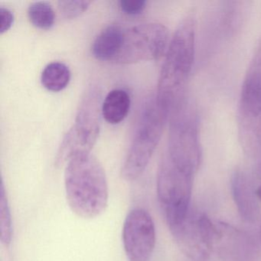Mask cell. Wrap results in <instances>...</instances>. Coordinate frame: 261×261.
I'll return each instance as SVG.
<instances>
[{
	"mask_svg": "<svg viewBox=\"0 0 261 261\" xmlns=\"http://www.w3.org/2000/svg\"><path fill=\"white\" fill-rule=\"evenodd\" d=\"M195 17L189 15L178 25L166 53L155 97L168 120L186 103V86L195 59Z\"/></svg>",
	"mask_w": 261,
	"mask_h": 261,
	"instance_id": "obj_1",
	"label": "cell"
},
{
	"mask_svg": "<svg viewBox=\"0 0 261 261\" xmlns=\"http://www.w3.org/2000/svg\"><path fill=\"white\" fill-rule=\"evenodd\" d=\"M67 201L73 213L84 219L100 216L108 207L109 189L106 173L94 155L73 157L65 170Z\"/></svg>",
	"mask_w": 261,
	"mask_h": 261,
	"instance_id": "obj_2",
	"label": "cell"
},
{
	"mask_svg": "<svg viewBox=\"0 0 261 261\" xmlns=\"http://www.w3.org/2000/svg\"><path fill=\"white\" fill-rule=\"evenodd\" d=\"M167 120L156 97H149L142 109L129 150L122 165L120 174L123 179L135 181L146 170L160 143Z\"/></svg>",
	"mask_w": 261,
	"mask_h": 261,
	"instance_id": "obj_3",
	"label": "cell"
},
{
	"mask_svg": "<svg viewBox=\"0 0 261 261\" xmlns=\"http://www.w3.org/2000/svg\"><path fill=\"white\" fill-rule=\"evenodd\" d=\"M102 103L100 88L89 87L81 100L74 124L58 149L55 162L57 167L66 165L79 154L91 152L100 134Z\"/></svg>",
	"mask_w": 261,
	"mask_h": 261,
	"instance_id": "obj_4",
	"label": "cell"
},
{
	"mask_svg": "<svg viewBox=\"0 0 261 261\" xmlns=\"http://www.w3.org/2000/svg\"><path fill=\"white\" fill-rule=\"evenodd\" d=\"M194 176L165 152L159 166L157 195L169 228L182 221L190 210Z\"/></svg>",
	"mask_w": 261,
	"mask_h": 261,
	"instance_id": "obj_5",
	"label": "cell"
},
{
	"mask_svg": "<svg viewBox=\"0 0 261 261\" xmlns=\"http://www.w3.org/2000/svg\"><path fill=\"white\" fill-rule=\"evenodd\" d=\"M169 120L170 128L166 154L177 166L195 175L202 157L198 117L186 103Z\"/></svg>",
	"mask_w": 261,
	"mask_h": 261,
	"instance_id": "obj_6",
	"label": "cell"
},
{
	"mask_svg": "<svg viewBox=\"0 0 261 261\" xmlns=\"http://www.w3.org/2000/svg\"><path fill=\"white\" fill-rule=\"evenodd\" d=\"M169 33L163 24L142 23L123 27L118 53L114 62L132 64L157 60L167 51Z\"/></svg>",
	"mask_w": 261,
	"mask_h": 261,
	"instance_id": "obj_7",
	"label": "cell"
},
{
	"mask_svg": "<svg viewBox=\"0 0 261 261\" xmlns=\"http://www.w3.org/2000/svg\"><path fill=\"white\" fill-rule=\"evenodd\" d=\"M180 250L193 261H206L221 232L205 214L189 210L186 218L169 228Z\"/></svg>",
	"mask_w": 261,
	"mask_h": 261,
	"instance_id": "obj_8",
	"label": "cell"
},
{
	"mask_svg": "<svg viewBox=\"0 0 261 261\" xmlns=\"http://www.w3.org/2000/svg\"><path fill=\"white\" fill-rule=\"evenodd\" d=\"M238 130L244 151L252 155L261 154V77L250 71L240 96Z\"/></svg>",
	"mask_w": 261,
	"mask_h": 261,
	"instance_id": "obj_9",
	"label": "cell"
},
{
	"mask_svg": "<svg viewBox=\"0 0 261 261\" xmlns=\"http://www.w3.org/2000/svg\"><path fill=\"white\" fill-rule=\"evenodd\" d=\"M123 247L129 261H149L156 242L155 224L147 211H130L123 224Z\"/></svg>",
	"mask_w": 261,
	"mask_h": 261,
	"instance_id": "obj_10",
	"label": "cell"
},
{
	"mask_svg": "<svg viewBox=\"0 0 261 261\" xmlns=\"http://www.w3.org/2000/svg\"><path fill=\"white\" fill-rule=\"evenodd\" d=\"M232 195L241 218L255 223L259 217L257 195L247 177L242 172L233 174L231 180Z\"/></svg>",
	"mask_w": 261,
	"mask_h": 261,
	"instance_id": "obj_11",
	"label": "cell"
},
{
	"mask_svg": "<svg viewBox=\"0 0 261 261\" xmlns=\"http://www.w3.org/2000/svg\"><path fill=\"white\" fill-rule=\"evenodd\" d=\"M123 25L112 24L103 29L91 47L93 56L100 61L114 62L118 53Z\"/></svg>",
	"mask_w": 261,
	"mask_h": 261,
	"instance_id": "obj_12",
	"label": "cell"
},
{
	"mask_svg": "<svg viewBox=\"0 0 261 261\" xmlns=\"http://www.w3.org/2000/svg\"><path fill=\"white\" fill-rule=\"evenodd\" d=\"M129 94L123 89H114L107 94L102 103V116L111 124L123 121L130 109Z\"/></svg>",
	"mask_w": 261,
	"mask_h": 261,
	"instance_id": "obj_13",
	"label": "cell"
},
{
	"mask_svg": "<svg viewBox=\"0 0 261 261\" xmlns=\"http://www.w3.org/2000/svg\"><path fill=\"white\" fill-rule=\"evenodd\" d=\"M71 73L68 65L62 62H53L47 65L42 71L41 82L48 91H62L71 81Z\"/></svg>",
	"mask_w": 261,
	"mask_h": 261,
	"instance_id": "obj_14",
	"label": "cell"
},
{
	"mask_svg": "<svg viewBox=\"0 0 261 261\" xmlns=\"http://www.w3.org/2000/svg\"><path fill=\"white\" fill-rule=\"evenodd\" d=\"M28 16L32 24L41 30H49L56 21V13L53 7L44 1L32 4L28 9Z\"/></svg>",
	"mask_w": 261,
	"mask_h": 261,
	"instance_id": "obj_15",
	"label": "cell"
},
{
	"mask_svg": "<svg viewBox=\"0 0 261 261\" xmlns=\"http://www.w3.org/2000/svg\"><path fill=\"white\" fill-rule=\"evenodd\" d=\"M13 238V224L11 212L6 193L4 181L0 187V241L6 247L11 244Z\"/></svg>",
	"mask_w": 261,
	"mask_h": 261,
	"instance_id": "obj_16",
	"label": "cell"
},
{
	"mask_svg": "<svg viewBox=\"0 0 261 261\" xmlns=\"http://www.w3.org/2000/svg\"><path fill=\"white\" fill-rule=\"evenodd\" d=\"M91 1L87 0H71V1H59L58 3L59 9L64 17L66 19H74L85 13L90 4Z\"/></svg>",
	"mask_w": 261,
	"mask_h": 261,
	"instance_id": "obj_17",
	"label": "cell"
},
{
	"mask_svg": "<svg viewBox=\"0 0 261 261\" xmlns=\"http://www.w3.org/2000/svg\"><path fill=\"white\" fill-rule=\"evenodd\" d=\"M119 4L120 10L125 14L135 16L145 10L147 3L145 0H121Z\"/></svg>",
	"mask_w": 261,
	"mask_h": 261,
	"instance_id": "obj_18",
	"label": "cell"
},
{
	"mask_svg": "<svg viewBox=\"0 0 261 261\" xmlns=\"http://www.w3.org/2000/svg\"><path fill=\"white\" fill-rule=\"evenodd\" d=\"M0 18H1V27L0 33L1 34L8 31L14 22V15L11 10L5 7H0Z\"/></svg>",
	"mask_w": 261,
	"mask_h": 261,
	"instance_id": "obj_19",
	"label": "cell"
},
{
	"mask_svg": "<svg viewBox=\"0 0 261 261\" xmlns=\"http://www.w3.org/2000/svg\"><path fill=\"white\" fill-rule=\"evenodd\" d=\"M256 195H257V198L261 200V185L259 186V188L256 189Z\"/></svg>",
	"mask_w": 261,
	"mask_h": 261,
	"instance_id": "obj_20",
	"label": "cell"
}]
</instances>
